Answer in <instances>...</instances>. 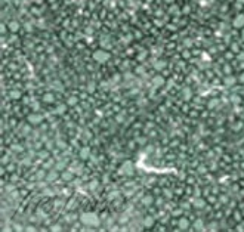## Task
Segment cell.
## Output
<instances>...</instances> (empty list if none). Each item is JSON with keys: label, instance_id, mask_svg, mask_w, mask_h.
I'll use <instances>...</instances> for the list:
<instances>
[{"label": "cell", "instance_id": "cell-1", "mask_svg": "<svg viewBox=\"0 0 244 232\" xmlns=\"http://www.w3.org/2000/svg\"><path fill=\"white\" fill-rule=\"evenodd\" d=\"M234 25H235L237 28H240V27L244 25V15H238V16L234 19Z\"/></svg>", "mask_w": 244, "mask_h": 232}]
</instances>
